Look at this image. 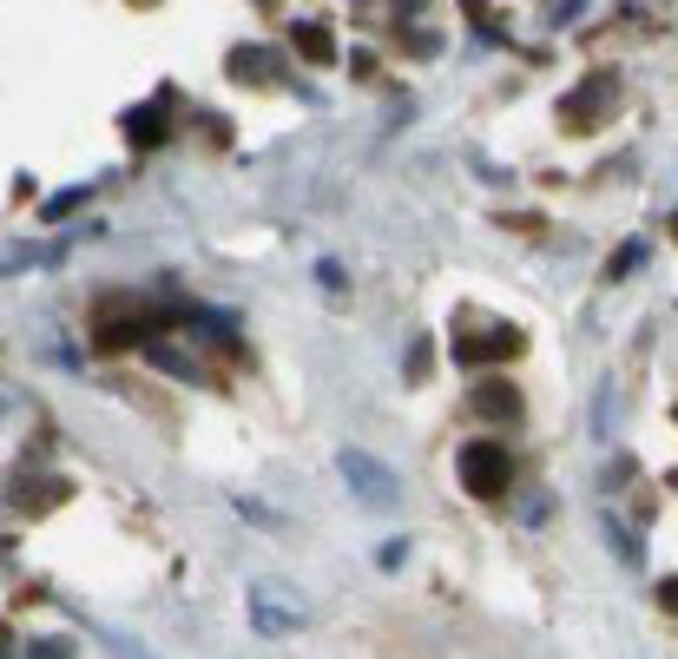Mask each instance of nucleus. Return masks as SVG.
Masks as SVG:
<instances>
[{
  "label": "nucleus",
  "mask_w": 678,
  "mask_h": 659,
  "mask_svg": "<svg viewBox=\"0 0 678 659\" xmlns=\"http://www.w3.org/2000/svg\"><path fill=\"white\" fill-rule=\"evenodd\" d=\"M224 73H231V79H277L284 59H277L270 46H237V53L224 59Z\"/></svg>",
  "instance_id": "6"
},
{
  "label": "nucleus",
  "mask_w": 678,
  "mask_h": 659,
  "mask_svg": "<svg viewBox=\"0 0 678 659\" xmlns=\"http://www.w3.org/2000/svg\"><path fill=\"white\" fill-rule=\"evenodd\" d=\"M290 40H297V53H303V59H316V66H330V59H336V46H330V26H316V20L290 26Z\"/></svg>",
  "instance_id": "7"
},
{
  "label": "nucleus",
  "mask_w": 678,
  "mask_h": 659,
  "mask_svg": "<svg viewBox=\"0 0 678 659\" xmlns=\"http://www.w3.org/2000/svg\"><path fill=\"white\" fill-rule=\"evenodd\" d=\"M336 469H343V482H349V495H356L363 508H396V475H389L376 455L343 449V455H336Z\"/></svg>",
  "instance_id": "2"
},
{
  "label": "nucleus",
  "mask_w": 678,
  "mask_h": 659,
  "mask_svg": "<svg viewBox=\"0 0 678 659\" xmlns=\"http://www.w3.org/2000/svg\"><path fill=\"white\" fill-rule=\"evenodd\" d=\"M251 620H257V634H290V627L310 620V607H303V594H284V587L257 581L251 587Z\"/></svg>",
  "instance_id": "3"
},
{
  "label": "nucleus",
  "mask_w": 678,
  "mask_h": 659,
  "mask_svg": "<svg viewBox=\"0 0 678 659\" xmlns=\"http://www.w3.org/2000/svg\"><path fill=\"white\" fill-rule=\"evenodd\" d=\"M521 350V330H494L488 343H462V363H501Z\"/></svg>",
  "instance_id": "8"
},
{
  "label": "nucleus",
  "mask_w": 678,
  "mask_h": 659,
  "mask_svg": "<svg viewBox=\"0 0 678 659\" xmlns=\"http://www.w3.org/2000/svg\"><path fill=\"white\" fill-rule=\"evenodd\" d=\"M125 132H132V145H165V132H171V106L152 99V106L125 112Z\"/></svg>",
  "instance_id": "5"
},
{
  "label": "nucleus",
  "mask_w": 678,
  "mask_h": 659,
  "mask_svg": "<svg viewBox=\"0 0 678 659\" xmlns=\"http://www.w3.org/2000/svg\"><path fill=\"white\" fill-rule=\"evenodd\" d=\"M600 528H607V541H613V548H620V554H626V561H633V568H640V541H633V535H626V528H620V521H613V515H607V521H600Z\"/></svg>",
  "instance_id": "11"
},
{
  "label": "nucleus",
  "mask_w": 678,
  "mask_h": 659,
  "mask_svg": "<svg viewBox=\"0 0 678 659\" xmlns=\"http://www.w3.org/2000/svg\"><path fill=\"white\" fill-rule=\"evenodd\" d=\"M79 198H86V191H59V198H53V205H46V218H66V211H73V205H79Z\"/></svg>",
  "instance_id": "12"
},
{
  "label": "nucleus",
  "mask_w": 678,
  "mask_h": 659,
  "mask_svg": "<svg viewBox=\"0 0 678 659\" xmlns=\"http://www.w3.org/2000/svg\"><path fill=\"white\" fill-rule=\"evenodd\" d=\"M422 7H429V0H396V13H402V20H409V13H422Z\"/></svg>",
  "instance_id": "14"
},
{
  "label": "nucleus",
  "mask_w": 678,
  "mask_h": 659,
  "mask_svg": "<svg viewBox=\"0 0 678 659\" xmlns=\"http://www.w3.org/2000/svg\"><path fill=\"white\" fill-rule=\"evenodd\" d=\"M475 409H481V416H514V409H521V396H514L508 383H501V389L488 383V389H475Z\"/></svg>",
  "instance_id": "9"
},
{
  "label": "nucleus",
  "mask_w": 678,
  "mask_h": 659,
  "mask_svg": "<svg viewBox=\"0 0 678 659\" xmlns=\"http://www.w3.org/2000/svg\"><path fill=\"white\" fill-rule=\"evenodd\" d=\"M659 601H666V607L678 614V581H666V587H659Z\"/></svg>",
  "instance_id": "13"
},
{
  "label": "nucleus",
  "mask_w": 678,
  "mask_h": 659,
  "mask_svg": "<svg viewBox=\"0 0 678 659\" xmlns=\"http://www.w3.org/2000/svg\"><path fill=\"white\" fill-rule=\"evenodd\" d=\"M462 13H468L488 40H501V20H494V7H488V0H462Z\"/></svg>",
  "instance_id": "10"
},
{
  "label": "nucleus",
  "mask_w": 678,
  "mask_h": 659,
  "mask_svg": "<svg viewBox=\"0 0 678 659\" xmlns=\"http://www.w3.org/2000/svg\"><path fill=\"white\" fill-rule=\"evenodd\" d=\"M600 106H613V73H593V79L580 86V99H567V106H560V119H567V125H593V112H600Z\"/></svg>",
  "instance_id": "4"
},
{
  "label": "nucleus",
  "mask_w": 678,
  "mask_h": 659,
  "mask_svg": "<svg viewBox=\"0 0 678 659\" xmlns=\"http://www.w3.org/2000/svg\"><path fill=\"white\" fill-rule=\"evenodd\" d=\"M455 469H462V488H468L475 502H501V495H508V482H514V469H508V449H501V442H468Z\"/></svg>",
  "instance_id": "1"
}]
</instances>
